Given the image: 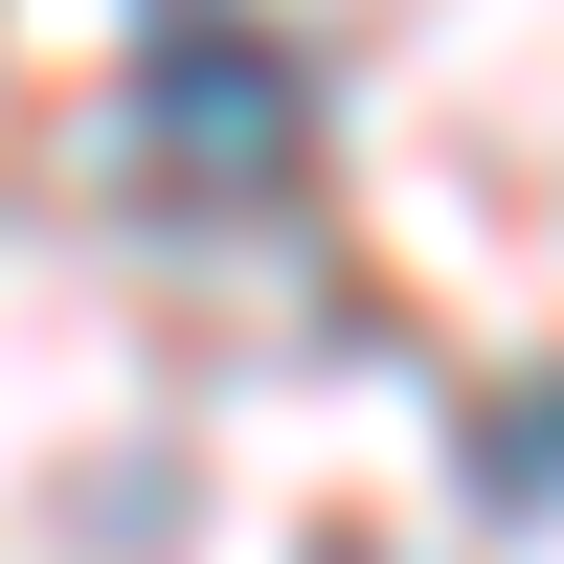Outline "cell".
Here are the masks:
<instances>
[{
    "label": "cell",
    "mask_w": 564,
    "mask_h": 564,
    "mask_svg": "<svg viewBox=\"0 0 564 564\" xmlns=\"http://www.w3.org/2000/svg\"><path fill=\"white\" fill-rule=\"evenodd\" d=\"M294 159H316V68L271 23H159V45H135V181H159L181 226L271 204Z\"/></svg>",
    "instance_id": "obj_1"
}]
</instances>
